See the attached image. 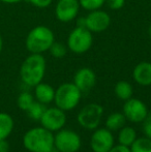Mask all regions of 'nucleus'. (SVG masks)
<instances>
[{
  "instance_id": "obj_21",
  "label": "nucleus",
  "mask_w": 151,
  "mask_h": 152,
  "mask_svg": "<svg viewBox=\"0 0 151 152\" xmlns=\"http://www.w3.org/2000/svg\"><path fill=\"white\" fill-rule=\"evenodd\" d=\"M46 104H42V102H37V100H34L31 107L26 111L27 115L29 116V118H31L32 120L35 121H39L40 118H42V114L46 111Z\"/></svg>"
},
{
  "instance_id": "obj_2",
  "label": "nucleus",
  "mask_w": 151,
  "mask_h": 152,
  "mask_svg": "<svg viewBox=\"0 0 151 152\" xmlns=\"http://www.w3.org/2000/svg\"><path fill=\"white\" fill-rule=\"evenodd\" d=\"M23 146L29 152H50L54 148V134L42 126L30 128L23 137Z\"/></svg>"
},
{
  "instance_id": "obj_26",
  "label": "nucleus",
  "mask_w": 151,
  "mask_h": 152,
  "mask_svg": "<svg viewBox=\"0 0 151 152\" xmlns=\"http://www.w3.org/2000/svg\"><path fill=\"white\" fill-rule=\"evenodd\" d=\"M105 2L108 4V6L111 10H117L123 7V5L125 3V0H105Z\"/></svg>"
},
{
  "instance_id": "obj_20",
  "label": "nucleus",
  "mask_w": 151,
  "mask_h": 152,
  "mask_svg": "<svg viewBox=\"0 0 151 152\" xmlns=\"http://www.w3.org/2000/svg\"><path fill=\"white\" fill-rule=\"evenodd\" d=\"M129 148L131 152H151V139L146 136L137 138Z\"/></svg>"
},
{
  "instance_id": "obj_30",
  "label": "nucleus",
  "mask_w": 151,
  "mask_h": 152,
  "mask_svg": "<svg viewBox=\"0 0 151 152\" xmlns=\"http://www.w3.org/2000/svg\"><path fill=\"white\" fill-rule=\"evenodd\" d=\"M0 1L6 4H16V3H20V2L24 1V0H0Z\"/></svg>"
},
{
  "instance_id": "obj_12",
  "label": "nucleus",
  "mask_w": 151,
  "mask_h": 152,
  "mask_svg": "<svg viewBox=\"0 0 151 152\" xmlns=\"http://www.w3.org/2000/svg\"><path fill=\"white\" fill-rule=\"evenodd\" d=\"M86 28L91 32H101L108 28L111 24V18L104 10H95L85 18Z\"/></svg>"
},
{
  "instance_id": "obj_5",
  "label": "nucleus",
  "mask_w": 151,
  "mask_h": 152,
  "mask_svg": "<svg viewBox=\"0 0 151 152\" xmlns=\"http://www.w3.org/2000/svg\"><path fill=\"white\" fill-rule=\"evenodd\" d=\"M81 146L80 134L74 130L62 128L54 134V148L58 152H78Z\"/></svg>"
},
{
  "instance_id": "obj_25",
  "label": "nucleus",
  "mask_w": 151,
  "mask_h": 152,
  "mask_svg": "<svg viewBox=\"0 0 151 152\" xmlns=\"http://www.w3.org/2000/svg\"><path fill=\"white\" fill-rule=\"evenodd\" d=\"M143 132L146 137L151 139V113H148L143 121Z\"/></svg>"
},
{
  "instance_id": "obj_23",
  "label": "nucleus",
  "mask_w": 151,
  "mask_h": 152,
  "mask_svg": "<svg viewBox=\"0 0 151 152\" xmlns=\"http://www.w3.org/2000/svg\"><path fill=\"white\" fill-rule=\"evenodd\" d=\"M79 3L84 10L92 12L95 10H99L105 3V0H79Z\"/></svg>"
},
{
  "instance_id": "obj_22",
  "label": "nucleus",
  "mask_w": 151,
  "mask_h": 152,
  "mask_svg": "<svg viewBox=\"0 0 151 152\" xmlns=\"http://www.w3.org/2000/svg\"><path fill=\"white\" fill-rule=\"evenodd\" d=\"M34 96L30 93V92L24 91L22 93L19 94L18 99H17V104H18L19 109H21L22 111L26 112L29 108L31 107V104L34 102Z\"/></svg>"
},
{
  "instance_id": "obj_16",
  "label": "nucleus",
  "mask_w": 151,
  "mask_h": 152,
  "mask_svg": "<svg viewBox=\"0 0 151 152\" xmlns=\"http://www.w3.org/2000/svg\"><path fill=\"white\" fill-rule=\"evenodd\" d=\"M15 127V121L9 114L0 112V140H4L9 137Z\"/></svg>"
},
{
  "instance_id": "obj_11",
  "label": "nucleus",
  "mask_w": 151,
  "mask_h": 152,
  "mask_svg": "<svg viewBox=\"0 0 151 152\" xmlns=\"http://www.w3.org/2000/svg\"><path fill=\"white\" fill-rule=\"evenodd\" d=\"M80 10L79 0H59L56 4L55 14L61 22H69L77 18Z\"/></svg>"
},
{
  "instance_id": "obj_32",
  "label": "nucleus",
  "mask_w": 151,
  "mask_h": 152,
  "mask_svg": "<svg viewBox=\"0 0 151 152\" xmlns=\"http://www.w3.org/2000/svg\"><path fill=\"white\" fill-rule=\"evenodd\" d=\"M148 33H149V36H150V38H151V24H150V26H149V29H148Z\"/></svg>"
},
{
  "instance_id": "obj_3",
  "label": "nucleus",
  "mask_w": 151,
  "mask_h": 152,
  "mask_svg": "<svg viewBox=\"0 0 151 152\" xmlns=\"http://www.w3.org/2000/svg\"><path fill=\"white\" fill-rule=\"evenodd\" d=\"M55 42L54 33L49 27L39 25L31 29L26 37V49L31 54H42L49 51Z\"/></svg>"
},
{
  "instance_id": "obj_1",
  "label": "nucleus",
  "mask_w": 151,
  "mask_h": 152,
  "mask_svg": "<svg viewBox=\"0 0 151 152\" xmlns=\"http://www.w3.org/2000/svg\"><path fill=\"white\" fill-rule=\"evenodd\" d=\"M46 74V59L42 54H31L23 61L20 68V77L24 84L35 87L42 82Z\"/></svg>"
},
{
  "instance_id": "obj_9",
  "label": "nucleus",
  "mask_w": 151,
  "mask_h": 152,
  "mask_svg": "<svg viewBox=\"0 0 151 152\" xmlns=\"http://www.w3.org/2000/svg\"><path fill=\"white\" fill-rule=\"evenodd\" d=\"M122 113L126 120L133 123H141L148 115L147 106L138 98H129L123 104Z\"/></svg>"
},
{
  "instance_id": "obj_10",
  "label": "nucleus",
  "mask_w": 151,
  "mask_h": 152,
  "mask_svg": "<svg viewBox=\"0 0 151 152\" xmlns=\"http://www.w3.org/2000/svg\"><path fill=\"white\" fill-rule=\"evenodd\" d=\"M114 146V136L108 128L94 129L90 139V147L93 152H109Z\"/></svg>"
},
{
  "instance_id": "obj_15",
  "label": "nucleus",
  "mask_w": 151,
  "mask_h": 152,
  "mask_svg": "<svg viewBox=\"0 0 151 152\" xmlns=\"http://www.w3.org/2000/svg\"><path fill=\"white\" fill-rule=\"evenodd\" d=\"M34 97L36 98L37 102H42L44 104H51L52 102H54L55 89L47 83L40 82L39 84L35 86Z\"/></svg>"
},
{
  "instance_id": "obj_31",
  "label": "nucleus",
  "mask_w": 151,
  "mask_h": 152,
  "mask_svg": "<svg viewBox=\"0 0 151 152\" xmlns=\"http://www.w3.org/2000/svg\"><path fill=\"white\" fill-rule=\"evenodd\" d=\"M2 49H3V38L0 34V53L2 52Z\"/></svg>"
},
{
  "instance_id": "obj_18",
  "label": "nucleus",
  "mask_w": 151,
  "mask_h": 152,
  "mask_svg": "<svg viewBox=\"0 0 151 152\" xmlns=\"http://www.w3.org/2000/svg\"><path fill=\"white\" fill-rule=\"evenodd\" d=\"M118 144L124 145V146L131 147V145L135 142V140L138 138L137 132L131 126L124 125L121 129L118 130Z\"/></svg>"
},
{
  "instance_id": "obj_7",
  "label": "nucleus",
  "mask_w": 151,
  "mask_h": 152,
  "mask_svg": "<svg viewBox=\"0 0 151 152\" xmlns=\"http://www.w3.org/2000/svg\"><path fill=\"white\" fill-rule=\"evenodd\" d=\"M92 42L93 37L91 31L85 27L77 26L67 38V46L71 52L76 54H83L91 48Z\"/></svg>"
},
{
  "instance_id": "obj_6",
  "label": "nucleus",
  "mask_w": 151,
  "mask_h": 152,
  "mask_svg": "<svg viewBox=\"0 0 151 152\" xmlns=\"http://www.w3.org/2000/svg\"><path fill=\"white\" fill-rule=\"evenodd\" d=\"M104 115V108L98 104H88L78 113L77 120L83 128L94 130L101 124Z\"/></svg>"
},
{
  "instance_id": "obj_29",
  "label": "nucleus",
  "mask_w": 151,
  "mask_h": 152,
  "mask_svg": "<svg viewBox=\"0 0 151 152\" xmlns=\"http://www.w3.org/2000/svg\"><path fill=\"white\" fill-rule=\"evenodd\" d=\"M9 151V143L6 139L0 140V152H8Z\"/></svg>"
},
{
  "instance_id": "obj_14",
  "label": "nucleus",
  "mask_w": 151,
  "mask_h": 152,
  "mask_svg": "<svg viewBox=\"0 0 151 152\" xmlns=\"http://www.w3.org/2000/svg\"><path fill=\"white\" fill-rule=\"evenodd\" d=\"M133 78L141 86L151 85V63L150 62H140L133 72Z\"/></svg>"
},
{
  "instance_id": "obj_17",
  "label": "nucleus",
  "mask_w": 151,
  "mask_h": 152,
  "mask_svg": "<svg viewBox=\"0 0 151 152\" xmlns=\"http://www.w3.org/2000/svg\"><path fill=\"white\" fill-rule=\"evenodd\" d=\"M125 122H126V118L123 113L114 112L110 114L106 119V128L111 130L112 132H118L125 125Z\"/></svg>"
},
{
  "instance_id": "obj_24",
  "label": "nucleus",
  "mask_w": 151,
  "mask_h": 152,
  "mask_svg": "<svg viewBox=\"0 0 151 152\" xmlns=\"http://www.w3.org/2000/svg\"><path fill=\"white\" fill-rule=\"evenodd\" d=\"M51 55L55 58H62V57L65 56L66 54V48L63 44L61 42H54L51 46V48L49 49Z\"/></svg>"
},
{
  "instance_id": "obj_8",
  "label": "nucleus",
  "mask_w": 151,
  "mask_h": 152,
  "mask_svg": "<svg viewBox=\"0 0 151 152\" xmlns=\"http://www.w3.org/2000/svg\"><path fill=\"white\" fill-rule=\"evenodd\" d=\"M39 122L42 127L52 132H56L64 127L66 123V114L58 107L47 108Z\"/></svg>"
},
{
  "instance_id": "obj_4",
  "label": "nucleus",
  "mask_w": 151,
  "mask_h": 152,
  "mask_svg": "<svg viewBox=\"0 0 151 152\" xmlns=\"http://www.w3.org/2000/svg\"><path fill=\"white\" fill-rule=\"evenodd\" d=\"M82 92L74 83H63L55 90L54 102L56 107L66 111H71L79 104Z\"/></svg>"
},
{
  "instance_id": "obj_28",
  "label": "nucleus",
  "mask_w": 151,
  "mask_h": 152,
  "mask_svg": "<svg viewBox=\"0 0 151 152\" xmlns=\"http://www.w3.org/2000/svg\"><path fill=\"white\" fill-rule=\"evenodd\" d=\"M109 152H131V148H129V147L118 144V145H114V146L110 149Z\"/></svg>"
},
{
  "instance_id": "obj_13",
  "label": "nucleus",
  "mask_w": 151,
  "mask_h": 152,
  "mask_svg": "<svg viewBox=\"0 0 151 152\" xmlns=\"http://www.w3.org/2000/svg\"><path fill=\"white\" fill-rule=\"evenodd\" d=\"M96 83V76L94 72L89 67H82L75 74L74 84L81 90V92H88L94 87Z\"/></svg>"
},
{
  "instance_id": "obj_27",
  "label": "nucleus",
  "mask_w": 151,
  "mask_h": 152,
  "mask_svg": "<svg viewBox=\"0 0 151 152\" xmlns=\"http://www.w3.org/2000/svg\"><path fill=\"white\" fill-rule=\"evenodd\" d=\"M27 1H29L32 5L36 6V7L44 8V7H48L52 3L53 0H27Z\"/></svg>"
},
{
  "instance_id": "obj_19",
  "label": "nucleus",
  "mask_w": 151,
  "mask_h": 152,
  "mask_svg": "<svg viewBox=\"0 0 151 152\" xmlns=\"http://www.w3.org/2000/svg\"><path fill=\"white\" fill-rule=\"evenodd\" d=\"M115 95L121 100H127L129 98L133 97V89L131 83L126 82V81H119L116 85H115Z\"/></svg>"
}]
</instances>
